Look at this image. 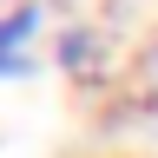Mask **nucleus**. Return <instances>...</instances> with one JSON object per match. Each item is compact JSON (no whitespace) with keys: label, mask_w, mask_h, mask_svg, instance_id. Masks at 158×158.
Listing matches in <instances>:
<instances>
[{"label":"nucleus","mask_w":158,"mask_h":158,"mask_svg":"<svg viewBox=\"0 0 158 158\" xmlns=\"http://www.w3.org/2000/svg\"><path fill=\"white\" fill-rule=\"evenodd\" d=\"M40 20H46V13H40L33 0H20V7L0 13V79H27V73L40 66V59L27 53V46H33V33H40Z\"/></svg>","instance_id":"obj_1"},{"label":"nucleus","mask_w":158,"mask_h":158,"mask_svg":"<svg viewBox=\"0 0 158 158\" xmlns=\"http://www.w3.org/2000/svg\"><path fill=\"white\" fill-rule=\"evenodd\" d=\"M152 66H158V53H152Z\"/></svg>","instance_id":"obj_2"}]
</instances>
